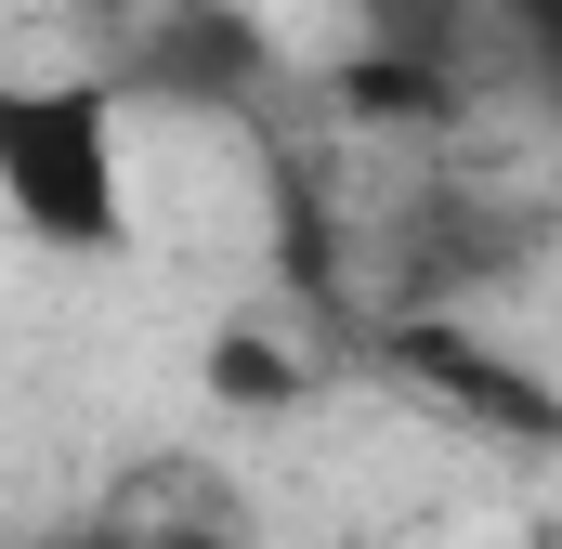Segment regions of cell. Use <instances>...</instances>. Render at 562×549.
I'll return each mask as SVG.
<instances>
[{
    "mask_svg": "<svg viewBox=\"0 0 562 549\" xmlns=\"http://www.w3.org/2000/svg\"><path fill=\"white\" fill-rule=\"evenodd\" d=\"M0 223L53 262H132V105L92 66L0 79Z\"/></svg>",
    "mask_w": 562,
    "mask_h": 549,
    "instance_id": "6da1fadb",
    "label": "cell"
},
{
    "mask_svg": "<svg viewBox=\"0 0 562 549\" xmlns=\"http://www.w3.org/2000/svg\"><path fill=\"white\" fill-rule=\"evenodd\" d=\"M510 13H524V40H537V53L562 66V0H510Z\"/></svg>",
    "mask_w": 562,
    "mask_h": 549,
    "instance_id": "3957f363",
    "label": "cell"
},
{
    "mask_svg": "<svg viewBox=\"0 0 562 549\" xmlns=\"http://www.w3.org/2000/svg\"><path fill=\"white\" fill-rule=\"evenodd\" d=\"M210 393H223V406H288V393H301V367H288L276 340H249V327H236V340H210Z\"/></svg>",
    "mask_w": 562,
    "mask_h": 549,
    "instance_id": "7a4b0ae2",
    "label": "cell"
}]
</instances>
